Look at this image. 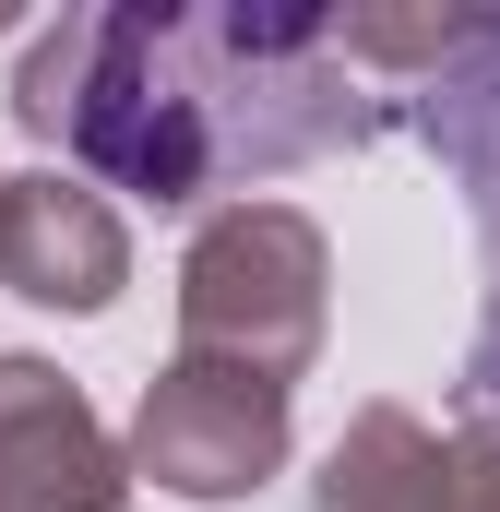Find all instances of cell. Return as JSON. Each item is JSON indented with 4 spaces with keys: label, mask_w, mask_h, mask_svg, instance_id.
Segmentation results:
<instances>
[{
    "label": "cell",
    "mask_w": 500,
    "mask_h": 512,
    "mask_svg": "<svg viewBox=\"0 0 500 512\" xmlns=\"http://www.w3.org/2000/svg\"><path fill=\"white\" fill-rule=\"evenodd\" d=\"M12 120L36 143H72L84 179H108L155 215H191L239 179L381 143L393 96L358 84L334 12H286V0L167 12V0H131V12L36 24V48L12 72Z\"/></svg>",
    "instance_id": "6da1fadb"
},
{
    "label": "cell",
    "mask_w": 500,
    "mask_h": 512,
    "mask_svg": "<svg viewBox=\"0 0 500 512\" xmlns=\"http://www.w3.org/2000/svg\"><path fill=\"white\" fill-rule=\"evenodd\" d=\"M334 322V239L298 203H215L179 262V358L298 382Z\"/></svg>",
    "instance_id": "7a4b0ae2"
},
{
    "label": "cell",
    "mask_w": 500,
    "mask_h": 512,
    "mask_svg": "<svg viewBox=\"0 0 500 512\" xmlns=\"http://www.w3.org/2000/svg\"><path fill=\"white\" fill-rule=\"evenodd\" d=\"M286 465V382H250L215 358H167L131 405V477L179 501H250Z\"/></svg>",
    "instance_id": "3957f363"
},
{
    "label": "cell",
    "mask_w": 500,
    "mask_h": 512,
    "mask_svg": "<svg viewBox=\"0 0 500 512\" xmlns=\"http://www.w3.org/2000/svg\"><path fill=\"white\" fill-rule=\"evenodd\" d=\"M131 501V441L84 405L72 370L0 358V512H120Z\"/></svg>",
    "instance_id": "277c9868"
},
{
    "label": "cell",
    "mask_w": 500,
    "mask_h": 512,
    "mask_svg": "<svg viewBox=\"0 0 500 512\" xmlns=\"http://www.w3.org/2000/svg\"><path fill=\"white\" fill-rule=\"evenodd\" d=\"M0 286L36 310H108L131 286V227L84 167H24L0 179Z\"/></svg>",
    "instance_id": "5b68a950"
},
{
    "label": "cell",
    "mask_w": 500,
    "mask_h": 512,
    "mask_svg": "<svg viewBox=\"0 0 500 512\" xmlns=\"http://www.w3.org/2000/svg\"><path fill=\"white\" fill-rule=\"evenodd\" d=\"M417 131H429V155L465 179V203H477V251H489V310H477V358H465V393H477V417H500V36L465 60V72H441L429 96H417Z\"/></svg>",
    "instance_id": "8992f818"
},
{
    "label": "cell",
    "mask_w": 500,
    "mask_h": 512,
    "mask_svg": "<svg viewBox=\"0 0 500 512\" xmlns=\"http://www.w3.org/2000/svg\"><path fill=\"white\" fill-rule=\"evenodd\" d=\"M322 512H441V429L417 405H358L310 477Z\"/></svg>",
    "instance_id": "52a82bcc"
},
{
    "label": "cell",
    "mask_w": 500,
    "mask_h": 512,
    "mask_svg": "<svg viewBox=\"0 0 500 512\" xmlns=\"http://www.w3.org/2000/svg\"><path fill=\"white\" fill-rule=\"evenodd\" d=\"M334 36H346L358 72H429L441 84L500 36V12H334Z\"/></svg>",
    "instance_id": "ba28073f"
},
{
    "label": "cell",
    "mask_w": 500,
    "mask_h": 512,
    "mask_svg": "<svg viewBox=\"0 0 500 512\" xmlns=\"http://www.w3.org/2000/svg\"><path fill=\"white\" fill-rule=\"evenodd\" d=\"M441 512H500V417H465L441 441Z\"/></svg>",
    "instance_id": "9c48e42d"
},
{
    "label": "cell",
    "mask_w": 500,
    "mask_h": 512,
    "mask_svg": "<svg viewBox=\"0 0 500 512\" xmlns=\"http://www.w3.org/2000/svg\"><path fill=\"white\" fill-rule=\"evenodd\" d=\"M0 24H12V12H0Z\"/></svg>",
    "instance_id": "30bf717a"
}]
</instances>
